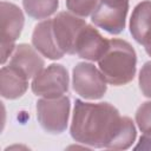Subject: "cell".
Masks as SVG:
<instances>
[{"label": "cell", "instance_id": "6da1fadb", "mask_svg": "<svg viewBox=\"0 0 151 151\" xmlns=\"http://www.w3.org/2000/svg\"><path fill=\"white\" fill-rule=\"evenodd\" d=\"M71 136L74 140L94 147L127 149L136 138L132 120L120 117L109 103H85L76 100Z\"/></svg>", "mask_w": 151, "mask_h": 151}, {"label": "cell", "instance_id": "7a4b0ae2", "mask_svg": "<svg viewBox=\"0 0 151 151\" xmlns=\"http://www.w3.org/2000/svg\"><path fill=\"white\" fill-rule=\"evenodd\" d=\"M98 61L99 70L105 80L112 85H125L134 77L137 61L136 52L125 40H110L106 53Z\"/></svg>", "mask_w": 151, "mask_h": 151}, {"label": "cell", "instance_id": "3957f363", "mask_svg": "<svg viewBox=\"0 0 151 151\" xmlns=\"http://www.w3.org/2000/svg\"><path fill=\"white\" fill-rule=\"evenodd\" d=\"M70 98L66 96L45 98L37 103V116L42 129L50 133H61L67 126Z\"/></svg>", "mask_w": 151, "mask_h": 151}, {"label": "cell", "instance_id": "277c9868", "mask_svg": "<svg viewBox=\"0 0 151 151\" xmlns=\"http://www.w3.org/2000/svg\"><path fill=\"white\" fill-rule=\"evenodd\" d=\"M129 0H99L92 13V22L112 34L120 33L125 27Z\"/></svg>", "mask_w": 151, "mask_h": 151}, {"label": "cell", "instance_id": "5b68a950", "mask_svg": "<svg viewBox=\"0 0 151 151\" xmlns=\"http://www.w3.org/2000/svg\"><path fill=\"white\" fill-rule=\"evenodd\" d=\"M68 90L67 70L59 64H52L42 68L32 81V91L37 96L45 98H57L64 96Z\"/></svg>", "mask_w": 151, "mask_h": 151}, {"label": "cell", "instance_id": "8992f818", "mask_svg": "<svg viewBox=\"0 0 151 151\" xmlns=\"http://www.w3.org/2000/svg\"><path fill=\"white\" fill-rule=\"evenodd\" d=\"M106 80L94 65L79 63L73 68V88L86 99H98L106 92Z\"/></svg>", "mask_w": 151, "mask_h": 151}, {"label": "cell", "instance_id": "52a82bcc", "mask_svg": "<svg viewBox=\"0 0 151 151\" xmlns=\"http://www.w3.org/2000/svg\"><path fill=\"white\" fill-rule=\"evenodd\" d=\"M1 63L11 55L14 50V41L20 35L24 26V15L19 7L13 4L1 2Z\"/></svg>", "mask_w": 151, "mask_h": 151}, {"label": "cell", "instance_id": "ba28073f", "mask_svg": "<svg viewBox=\"0 0 151 151\" xmlns=\"http://www.w3.org/2000/svg\"><path fill=\"white\" fill-rule=\"evenodd\" d=\"M84 26H86V22L83 19L67 12H60L52 20L54 39L64 53L74 54L76 41Z\"/></svg>", "mask_w": 151, "mask_h": 151}, {"label": "cell", "instance_id": "9c48e42d", "mask_svg": "<svg viewBox=\"0 0 151 151\" xmlns=\"http://www.w3.org/2000/svg\"><path fill=\"white\" fill-rule=\"evenodd\" d=\"M110 40L103 38L92 26L86 25L80 31L74 47V54L88 60H99L107 51Z\"/></svg>", "mask_w": 151, "mask_h": 151}, {"label": "cell", "instance_id": "30bf717a", "mask_svg": "<svg viewBox=\"0 0 151 151\" xmlns=\"http://www.w3.org/2000/svg\"><path fill=\"white\" fill-rule=\"evenodd\" d=\"M130 31L136 41L145 47L151 46V1L139 2L131 15Z\"/></svg>", "mask_w": 151, "mask_h": 151}, {"label": "cell", "instance_id": "8fae6325", "mask_svg": "<svg viewBox=\"0 0 151 151\" xmlns=\"http://www.w3.org/2000/svg\"><path fill=\"white\" fill-rule=\"evenodd\" d=\"M32 42L37 51L50 59H60L64 55V52L58 47L54 39L51 19L41 21L35 26L32 35Z\"/></svg>", "mask_w": 151, "mask_h": 151}, {"label": "cell", "instance_id": "7c38bea8", "mask_svg": "<svg viewBox=\"0 0 151 151\" xmlns=\"http://www.w3.org/2000/svg\"><path fill=\"white\" fill-rule=\"evenodd\" d=\"M9 65L19 70L29 79L34 78L44 68V60L33 47L26 44H21L17 46L11 58Z\"/></svg>", "mask_w": 151, "mask_h": 151}, {"label": "cell", "instance_id": "4fadbf2b", "mask_svg": "<svg viewBox=\"0 0 151 151\" xmlns=\"http://www.w3.org/2000/svg\"><path fill=\"white\" fill-rule=\"evenodd\" d=\"M28 85V78L15 67L8 65L1 68L0 92L4 98L15 99L25 93Z\"/></svg>", "mask_w": 151, "mask_h": 151}, {"label": "cell", "instance_id": "5bb4252c", "mask_svg": "<svg viewBox=\"0 0 151 151\" xmlns=\"http://www.w3.org/2000/svg\"><path fill=\"white\" fill-rule=\"evenodd\" d=\"M26 13L34 19H45L53 14L58 6V0H22Z\"/></svg>", "mask_w": 151, "mask_h": 151}, {"label": "cell", "instance_id": "9a60e30c", "mask_svg": "<svg viewBox=\"0 0 151 151\" xmlns=\"http://www.w3.org/2000/svg\"><path fill=\"white\" fill-rule=\"evenodd\" d=\"M98 1L99 0H66V6L73 14L87 17L96 9Z\"/></svg>", "mask_w": 151, "mask_h": 151}, {"label": "cell", "instance_id": "2e32d148", "mask_svg": "<svg viewBox=\"0 0 151 151\" xmlns=\"http://www.w3.org/2000/svg\"><path fill=\"white\" fill-rule=\"evenodd\" d=\"M136 122L145 134H151V101L142 104L136 113Z\"/></svg>", "mask_w": 151, "mask_h": 151}, {"label": "cell", "instance_id": "e0dca14e", "mask_svg": "<svg viewBox=\"0 0 151 151\" xmlns=\"http://www.w3.org/2000/svg\"><path fill=\"white\" fill-rule=\"evenodd\" d=\"M139 87L145 97L151 98V61L145 63L139 73Z\"/></svg>", "mask_w": 151, "mask_h": 151}, {"label": "cell", "instance_id": "ac0fdd59", "mask_svg": "<svg viewBox=\"0 0 151 151\" xmlns=\"http://www.w3.org/2000/svg\"><path fill=\"white\" fill-rule=\"evenodd\" d=\"M136 150H150L151 149V134H143L140 137V140H139V144L134 147Z\"/></svg>", "mask_w": 151, "mask_h": 151}, {"label": "cell", "instance_id": "d6986e66", "mask_svg": "<svg viewBox=\"0 0 151 151\" xmlns=\"http://www.w3.org/2000/svg\"><path fill=\"white\" fill-rule=\"evenodd\" d=\"M145 50H146V53H147L149 55H151V46H147V47H145Z\"/></svg>", "mask_w": 151, "mask_h": 151}]
</instances>
